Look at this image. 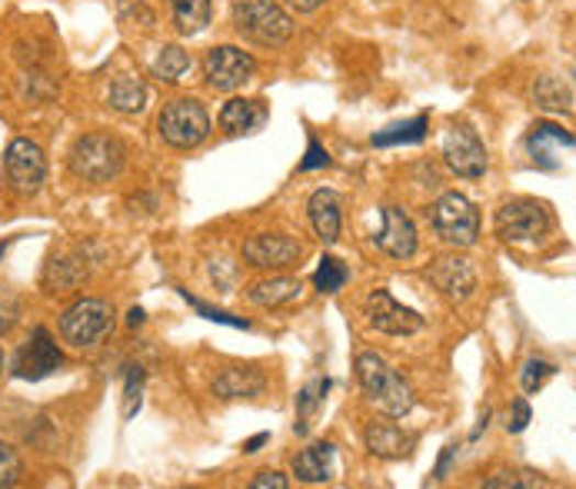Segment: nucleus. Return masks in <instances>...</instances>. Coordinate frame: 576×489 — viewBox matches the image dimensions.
<instances>
[{
    "label": "nucleus",
    "instance_id": "1",
    "mask_svg": "<svg viewBox=\"0 0 576 489\" xmlns=\"http://www.w3.org/2000/svg\"><path fill=\"white\" fill-rule=\"evenodd\" d=\"M357 380H361L367 400L380 413H387L390 420H400L413 410V390L407 387V380L380 353H361L357 356Z\"/></svg>",
    "mask_w": 576,
    "mask_h": 489
},
{
    "label": "nucleus",
    "instance_id": "2",
    "mask_svg": "<svg viewBox=\"0 0 576 489\" xmlns=\"http://www.w3.org/2000/svg\"><path fill=\"white\" fill-rule=\"evenodd\" d=\"M230 11H234L237 34L261 47H280L293 34V21L277 0H234Z\"/></svg>",
    "mask_w": 576,
    "mask_h": 489
},
{
    "label": "nucleus",
    "instance_id": "3",
    "mask_svg": "<svg viewBox=\"0 0 576 489\" xmlns=\"http://www.w3.org/2000/svg\"><path fill=\"white\" fill-rule=\"evenodd\" d=\"M128 151L110 134H84L70 151V170L84 184H110L124 170Z\"/></svg>",
    "mask_w": 576,
    "mask_h": 489
},
{
    "label": "nucleus",
    "instance_id": "4",
    "mask_svg": "<svg viewBox=\"0 0 576 489\" xmlns=\"http://www.w3.org/2000/svg\"><path fill=\"white\" fill-rule=\"evenodd\" d=\"M430 223L450 247H474L480 236V210L464 193H443L433 203Z\"/></svg>",
    "mask_w": 576,
    "mask_h": 489
},
{
    "label": "nucleus",
    "instance_id": "5",
    "mask_svg": "<svg viewBox=\"0 0 576 489\" xmlns=\"http://www.w3.org/2000/svg\"><path fill=\"white\" fill-rule=\"evenodd\" d=\"M110 330H113V310L107 300L80 297L60 313V336H64V343H70L77 349L97 346Z\"/></svg>",
    "mask_w": 576,
    "mask_h": 489
},
{
    "label": "nucleus",
    "instance_id": "6",
    "mask_svg": "<svg viewBox=\"0 0 576 489\" xmlns=\"http://www.w3.org/2000/svg\"><path fill=\"white\" fill-rule=\"evenodd\" d=\"M160 137L177 147V151H193L207 141L210 134V116L203 110V103L190 100V97H180V100H170L164 110H160Z\"/></svg>",
    "mask_w": 576,
    "mask_h": 489
},
{
    "label": "nucleus",
    "instance_id": "7",
    "mask_svg": "<svg viewBox=\"0 0 576 489\" xmlns=\"http://www.w3.org/2000/svg\"><path fill=\"white\" fill-rule=\"evenodd\" d=\"M494 226L507 243H536L550 233V213L536 200H510L497 210Z\"/></svg>",
    "mask_w": 576,
    "mask_h": 489
},
{
    "label": "nucleus",
    "instance_id": "8",
    "mask_svg": "<svg viewBox=\"0 0 576 489\" xmlns=\"http://www.w3.org/2000/svg\"><path fill=\"white\" fill-rule=\"evenodd\" d=\"M4 177H8V187L18 197H34L44 187V180H47V157H44V151L34 141H27V137L11 141V147L4 154Z\"/></svg>",
    "mask_w": 576,
    "mask_h": 489
},
{
    "label": "nucleus",
    "instance_id": "9",
    "mask_svg": "<svg viewBox=\"0 0 576 489\" xmlns=\"http://www.w3.org/2000/svg\"><path fill=\"white\" fill-rule=\"evenodd\" d=\"M443 160L456 177H464V180H477L487 174V147L477 137V131H470L467 124H456L446 131Z\"/></svg>",
    "mask_w": 576,
    "mask_h": 489
},
{
    "label": "nucleus",
    "instance_id": "10",
    "mask_svg": "<svg viewBox=\"0 0 576 489\" xmlns=\"http://www.w3.org/2000/svg\"><path fill=\"white\" fill-rule=\"evenodd\" d=\"M254 70H257V60H254L247 51L230 47V44L213 47V51L207 54V60H203L207 84H210L213 90H220V93H230V90L244 87V84L254 77Z\"/></svg>",
    "mask_w": 576,
    "mask_h": 489
},
{
    "label": "nucleus",
    "instance_id": "11",
    "mask_svg": "<svg viewBox=\"0 0 576 489\" xmlns=\"http://www.w3.org/2000/svg\"><path fill=\"white\" fill-rule=\"evenodd\" d=\"M60 366H64V353L57 349L54 336H51L44 326H37V330L31 333V340H27V343L18 349V356H14V377H18V380L37 384V380L57 374Z\"/></svg>",
    "mask_w": 576,
    "mask_h": 489
},
{
    "label": "nucleus",
    "instance_id": "12",
    "mask_svg": "<svg viewBox=\"0 0 576 489\" xmlns=\"http://www.w3.org/2000/svg\"><path fill=\"white\" fill-rule=\"evenodd\" d=\"M303 243L287 233H257L244 243V260L261 270H287L300 264Z\"/></svg>",
    "mask_w": 576,
    "mask_h": 489
},
{
    "label": "nucleus",
    "instance_id": "13",
    "mask_svg": "<svg viewBox=\"0 0 576 489\" xmlns=\"http://www.w3.org/2000/svg\"><path fill=\"white\" fill-rule=\"evenodd\" d=\"M367 320L374 330L387 333V336H413L423 330V316L403 303H397L387 290H374L367 297Z\"/></svg>",
    "mask_w": 576,
    "mask_h": 489
},
{
    "label": "nucleus",
    "instance_id": "14",
    "mask_svg": "<svg viewBox=\"0 0 576 489\" xmlns=\"http://www.w3.org/2000/svg\"><path fill=\"white\" fill-rule=\"evenodd\" d=\"M427 280L446 300H467L477 290V270L467 257H440L427 267Z\"/></svg>",
    "mask_w": 576,
    "mask_h": 489
},
{
    "label": "nucleus",
    "instance_id": "15",
    "mask_svg": "<svg viewBox=\"0 0 576 489\" xmlns=\"http://www.w3.org/2000/svg\"><path fill=\"white\" fill-rule=\"evenodd\" d=\"M377 247L394 260H410L417 254V226L400 207H384V230L377 236Z\"/></svg>",
    "mask_w": 576,
    "mask_h": 489
},
{
    "label": "nucleus",
    "instance_id": "16",
    "mask_svg": "<svg viewBox=\"0 0 576 489\" xmlns=\"http://www.w3.org/2000/svg\"><path fill=\"white\" fill-rule=\"evenodd\" d=\"M267 124V103L264 100H244V97H234L226 100L223 110H220V127L226 134H254Z\"/></svg>",
    "mask_w": 576,
    "mask_h": 489
},
{
    "label": "nucleus",
    "instance_id": "17",
    "mask_svg": "<svg viewBox=\"0 0 576 489\" xmlns=\"http://www.w3.org/2000/svg\"><path fill=\"white\" fill-rule=\"evenodd\" d=\"M573 134L569 131H563V127H556V124H533V131H530V137H527V147H530V154H533V164L536 167H543V170H556L560 167V160H556V151H573Z\"/></svg>",
    "mask_w": 576,
    "mask_h": 489
},
{
    "label": "nucleus",
    "instance_id": "18",
    "mask_svg": "<svg viewBox=\"0 0 576 489\" xmlns=\"http://www.w3.org/2000/svg\"><path fill=\"white\" fill-rule=\"evenodd\" d=\"M307 210H310V223H313L317 236H320L323 243H336V240H340V193L320 187V190L310 197Z\"/></svg>",
    "mask_w": 576,
    "mask_h": 489
},
{
    "label": "nucleus",
    "instance_id": "19",
    "mask_svg": "<svg viewBox=\"0 0 576 489\" xmlns=\"http://www.w3.org/2000/svg\"><path fill=\"white\" fill-rule=\"evenodd\" d=\"M367 449L380 459H403L410 449H413V436L403 433L397 423H370L367 426Z\"/></svg>",
    "mask_w": 576,
    "mask_h": 489
},
{
    "label": "nucleus",
    "instance_id": "20",
    "mask_svg": "<svg viewBox=\"0 0 576 489\" xmlns=\"http://www.w3.org/2000/svg\"><path fill=\"white\" fill-rule=\"evenodd\" d=\"M293 476L300 482H330L333 476V443H313L293 459Z\"/></svg>",
    "mask_w": 576,
    "mask_h": 489
},
{
    "label": "nucleus",
    "instance_id": "21",
    "mask_svg": "<svg viewBox=\"0 0 576 489\" xmlns=\"http://www.w3.org/2000/svg\"><path fill=\"white\" fill-rule=\"evenodd\" d=\"M300 290H303V284H300L297 277H274V280H261V284H254V287L247 290V297H251V303L274 310V307H280V303L297 300Z\"/></svg>",
    "mask_w": 576,
    "mask_h": 489
},
{
    "label": "nucleus",
    "instance_id": "22",
    "mask_svg": "<svg viewBox=\"0 0 576 489\" xmlns=\"http://www.w3.org/2000/svg\"><path fill=\"white\" fill-rule=\"evenodd\" d=\"M264 390V377L254 370H223L213 380V393L220 400H244V397H257Z\"/></svg>",
    "mask_w": 576,
    "mask_h": 489
},
{
    "label": "nucleus",
    "instance_id": "23",
    "mask_svg": "<svg viewBox=\"0 0 576 489\" xmlns=\"http://www.w3.org/2000/svg\"><path fill=\"white\" fill-rule=\"evenodd\" d=\"M533 100L543 107V110H553V113H573V87L553 74L546 77H536L533 84Z\"/></svg>",
    "mask_w": 576,
    "mask_h": 489
},
{
    "label": "nucleus",
    "instance_id": "24",
    "mask_svg": "<svg viewBox=\"0 0 576 489\" xmlns=\"http://www.w3.org/2000/svg\"><path fill=\"white\" fill-rule=\"evenodd\" d=\"M110 107L121 113H141L147 107V87L137 77H118L110 84Z\"/></svg>",
    "mask_w": 576,
    "mask_h": 489
},
{
    "label": "nucleus",
    "instance_id": "25",
    "mask_svg": "<svg viewBox=\"0 0 576 489\" xmlns=\"http://www.w3.org/2000/svg\"><path fill=\"white\" fill-rule=\"evenodd\" d=\"M174 4V21H177V31L184 37H193L200 31H207L210 24V0H170Z\"/></svg>",
    "mask_w": 576,
    "mask_h": 489
},
{
    "label": "nucleus",
    "instance_id": "26",
    "mask_svg": "<svg viewBox=\"0 0 576 489\" xmlns=\"http://www.w3.org/2000/svg\"><path fill=\"white\" fill-rule=\"evenodd\" d=\"M430 120L420 113L413 120H403V124H394L380 134H374V147H397V144H420L427 137Z\"/></svg>",
    "mask_w": 576,
    "mask_h": 489
},
{
    "label": "nucleus",
    "instance_id": "27",
    "mask_svg": "<svg viewBox=\"0 0 576 489\" xmlns=\"http://www.w3.org/2000/svg\"><path fill=\"white\" fill-rule=\"evenodd\" d=\"M87 280V267L80 264V257H60L47 267L44 287L47 290H74Z\"/></svg>",
    "mask_w": 576,
    "mask_h": 489
},
{
    "label": "nucleus",
    "instance_id": "28",
    "mask_svg": "<svg viewBox=\"0 0 576 489\" xmlns=\"http://www.w3.org/2000/svg\"><path fill=\"white\" fill-rule=\"evenodd\" d=\"M187 67H190L187 51H184V47H177V44H170V47H164V51H160V57L154 60L151 74H154L157 80H164V84H177V80L187 74Z\"/></svg>",
    "mask_w": 576,
    "mask_h": 489
},
{
    "label": "nucleus",
    "instance_id": "29",
    "mask_svg": "<svg viewBox=\"0 0 576 489\" xmlns=\"http://www.w3.org/2000/svg\"><path fill=\"white\" fill-rule=\"evenodd\" d=\"M347 280H351V270H347V264H340L336 257H323L317 274H313V284H317L320 293H340L343 287H347Z\"/></svg>",
    "mask_w": 576,
    "mask_h": 489
},
{
    "label": "nucleus",
    "instance_id": "30",
    "mask_svg": "<svg viewBox=\"0 0 576 489\" xmlns=\"http://www.w3.org/2000/svg\"><path fill=\"white\" fill-rule=\"evenodd\" d=\"M326 390H330V380H313L300 390V397H297V433H307V420L317 413Z\"/></svg>",
    "mask_w": 576,
    "mask_h": 489
},
{
    "label": "nucleus",
    "instance_id": "31",
    "mask_svg": "<svg viewBox=\"0 0 576 489\" xmlns=\"http://www.w3.org/2000/svg\"><path fill=\"white\" fill-rule=\"evenodd\" d=\"M550 377H556V366H553V363H546V359H527L523 374H520V387H523V393L533 397V393L543 390V384H546Z\"/></svg>",
    "mask_w": 576,
    "mask_h": 489
},
{
    "label": "nucleus",
    "instance_id": "32",
    "mask_svg": "<svg viewBox=\"0 0 576 489\" xmlns=\"http://www.w3.org/2000/svg\"><path fill=\"white\" fill-rule=\"evenodd\" d=\"M21 476H24V463H21L18 449L8 446V443H0V489L18 486Z\"/></svg>",
    "mask_w": 576,
    "mask_h": 489
},
{
    "label": "nucleus",
    "instance_id": "33",
    "mask_svg": "<svg viewBox=\"0 0 576 489\" xmlns=\"http://www.w3.org/2000/svg\"><path fill=\"white\" fill-rule=\"evenodd\" d=\"M184 293V300L200 313V316H207V320H213V323H223V326H234V330H251V323L247 320H241V316H230V313H223V310H217V307H207L203 300H197V297H190L187 290H180Z\"/></svg>",
    "mask_w": 576,
    "mask_h": 489
},
{
    "label": "nucleus",
    "instance_id": "34",
    "mask_svg": "<svg viewBox=\"0 0 576 489\" xmlns=\"http://www.w3.org/2000/svg\"><path fill=\"white\" fill-rule=\"evenodd\" d=\"M141 390H144V370L128 366V387H124V416L131 420L141 410Z\"/></svg>",
    "mask_w": 576,
    "mask_h": 489
},
{
    "label": "nucleus",
    "instance_id": "35",
    "mask_svg": "<svg viewBox=\"0 0 576 489\" xmlns=\"http://www.w3.org/2000/svg\"><path fill=\"white\" fill-rule=\"evenodd\" d=\"M487 489H527V486H543V479H523L520 473H494L484 479Z\"/></svg>",
    "mask_w": 576,
    "mask_h": 489
},
{
    "label": "nucleus",
    "instance_id": "36",
    "mask_svg": "<svg viewBox=\"0 0 576 489\" xmlns=\"http://www.w3.org/2000/svg\"><path fill=\"white\" fill-rule=\"evenodd\" d=\"M530 420H533V410H530V403H527V400H513L507 430H510V433H523V430L530 426Z\"/></svg>",
    "mask_w": 576,
    "mask_h": 489
},
{
    "label": "nucleus",
    "instance_id": "37",
    "mask_svg": "<svg viewBox=\"0 0 576 489\" xmlns=\"http://www.w3.org/2000/svg\"><path fill=\"white\" fill-rule=\"evenodd\" d=\"M326 164H330V154H326V151L310 137V144H307V157L300 160V170L307 174V170H317V167H326Z\"/></svg>",
    "mask_w": 576,
    "mask_h": 489
},
{
    "label": "nucleus",
    "instance_id": "38",
    "mask_svg": "<svg viewBox=\"0 0 576 489\" xmlns=\"http://www.w3.org/2000/svg\"><path fill=\"white\" fill-rule=\"evenodd\" d=\"M18 316H21V307L11 297H0V336L18 323Z\"/></svg>",
    "mask_w": 576,
    "mask_h": 489
},
{
    "label": "nucleus",
    "instance_id": "39",
    "mask_svg": "<svg viewBox=\"0 0 576 489\" xmlns=\"http://www.w3.org/2000/svg\"><path fill=\"white\" fill-rule=\"evenodd\" d=\"M290 479L280 473H261L257 479H251V489H287Z\"/></svg>",
    "mask_w": 576,
    "mask_h": 489
},
{
    "label": "nucleus",
    "instance_id": "40",
    "mask_svg": "<svg viewBox=\"0 0 576 489\" xmlns=\"http://www.w3.org/2000/svg\"><path fill=\"white\" fill-rule=\"evenodd\" d=\"M287 4L297 11V14H313V11H320L326 0H287Z\"/></svg>",
    "mask_w": 576,
    "mask_h": 489
},
{
    "label": "nucleus",
    "instance_id": "41",
    "mask_svg": "<svg viewBox=\"0 0 576 489\" xmlns=\"http://www.w3.org/2000/svg\"><path fill=\"white\" fill-rule=\"evenodd\" d=\"M456 456V443H450V446H443V456H440V463H436V479H443L446 476V469H450V459Z\"/></svg>",
    "mask_w": 576,
    "mask_h": 489
},
{
    "label": "nucleus",
    "instance_id": "42",
    "mask_svg": "<svg viewBox=\"0 0 576 489\" xmlns=\"http://www.w3.org/2000/svg\"><path fill=\"white\" fill-rule=\"evenodd\" d=\"M264 443H270V433H257L254 440H247V443H244V453H261Z\"/></svg>",
    "mask_w": 576,
    "mask_h": 489
},
{
    "label": "nucleus",
    "instance_id": "43",
    "mask_svg": "<svg viewBox=\"0 0 576 489\" xmlns=\"http://www.w3.org/2000/svg\"><path fill=\"white\" fill-rule=\"evenodd\" d=\"M128 323H131V326H141V323H144V310H141V307H134V310H131V320H128Z\"/></svg>",
    "mask_w": 576,
    "mask_h": 489
},
{
    "label": "nucleus",
    "instance_id": "44",
    "mask_svg": "<svg viewBox=\"0 0 576 489\" xmlns=\"http://www.w3.org/2000/svg\"><path fill=\"white\" fill-rule=\"evenodd\" d=\"M0 374H4V349H0Z\"/></svg>",
    "mask_w": 576,
    "mask_h": 489
}]
</instances>
